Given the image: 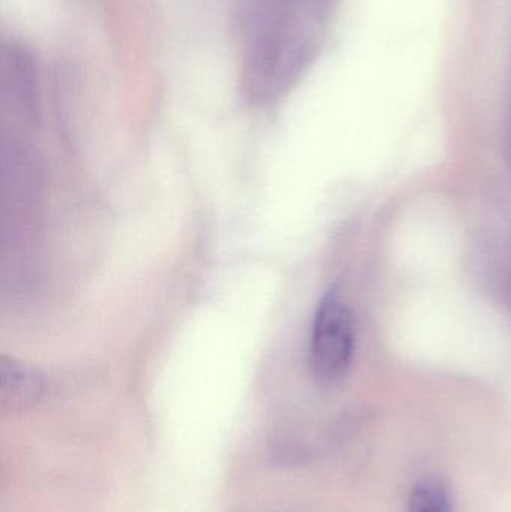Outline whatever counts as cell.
<instances>
[{
  "label": "cell",
  "mask_w": 511,
  "mask_h": 512,
  "mask_svg": "<svg viewBox=\"0 0 511 512\" xmlns=\"http://www.w3.org/2000/svg\"><path fill=\"white\" fill-rule=\"evenodd\" d=\"M354 319L350 307L335 294L326 295L315 313L311 336V366L323 384L347 375L354 355Z\"/></svg>",
  "instance_id": "obj_1"
},
{
  "label": "cell",
  "mask_w": 511,
  "mask_h": 512,
  "mask_svg": "<svg viewBox=\"0 0 511 512\" xmlns=\"http://www.w3.org/2000/svg\"><path fill=\"white\" fill-rule=\"evenodd\" d=\"M41 376L12 358L0 361V405L3 411L21 412L32 408L44 396Z\"/></svg>",
  "instance_id": "obj_2"
},
{
  "label": "cell",
  "mask_w": 511,
  "mask_h": 512,
  "mask_svg": "<svg viewBox=\"0 0 511 512\" xmlns=\"http://www.w3.org/2000/svg\"><path fill=\"white\" fill-rule=\"evenodd\" d=\"M408 512H453L446 484L435 477L420 480L411 490Z\"/></svg>",
  "instance_id": "obj_3"
}]
</instances>
